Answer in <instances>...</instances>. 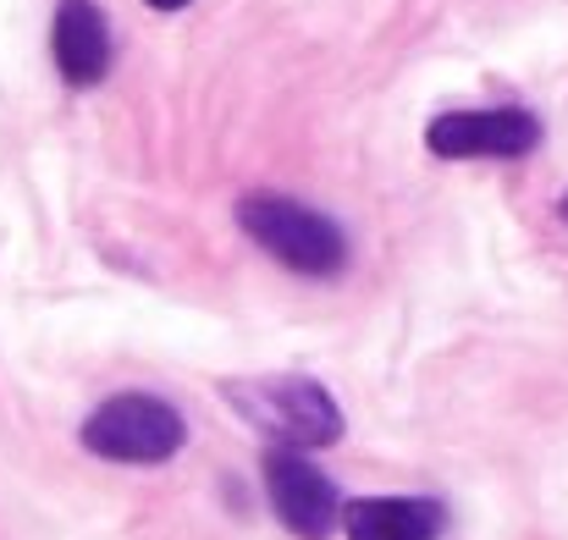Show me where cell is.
Segmentation results:
<instances>
[{"label": "cell", "instance_id": "277c9868", "mask_svg": "<svg viewBox=\"0 0 568 540\" xmlns=\"http://www.w3.org/2000/svg\"><path fill=\"white\" fill-rule=\"evenodd\" d=\"M425 150L436 161H525L541 150V116L519 105L442 111L425 128Z\"/></svg>", "mask_w": 568, "mask_h": 540}, {"label": "cell", "instance_id": "ba28073f", "mask_svg": "<svg viewBox=\"0 0 568 540\" xmlns=\"http://www.w3.org/2000/svg\"><path fill=\"white\" fill-rule=\"evenodd\" d=\"M150 11H183V6H193V0H144Z\"/></svg>", "mask_w": 568, "mask_h": 540}, {"label": "cell", "instance_id": "9c48e42d", "mask_svg": "<svg viewBox=\"0 0 568 540\" xmlns=\"http://www.w3.org/2000/svg\"><path fill=\"white\" fill-rule=\"evenodd\" d=\"M558 215H564V221H568V193H564V198H558Z\"/></svg>", "mask_w": 568, "mask_h": 540}, {"label": "cell", "instance_id": "3957f363", "mask_svg": "<svg viewBox=\"0 0 568 540\" xmlns=\"http://www.w3.org/2000/svg\"><path fill=\"white\" fill-rule=\"evenodd\" d=\"M83 447L105 463H166L183 452L189 441V419L150 391H122L105 397L89 419H83Z\"/></svg>", "mask_w": 568, "mask_h": 540}, {"label": "cell", "instance_id": "52a82bcc", "mask_svg": "<svg viewBox=\"0 0 568 540\" xmlns=\"http://www.w3.org/2000/svg\"><path fill=\"white\" fill-rule=\"evenodd\" d=\"M343 540H442L447 508L436 497H348Z\"/></svg>", "mask_w": 568, "mask_h": 540}, {"label": "cell", "instance_id": "6da1fadb", "mask_svg": "<svg viewBox=\"0 0 568 540\" xmlns=\"http://www.w3.org/2000/svg\"><path fill=\"white\" fill-rule=\"evenodd\" d=\"M237 226L276 265H287L298 276L326 282V276L348 271V232L315 204H298L287 193H243L237 198Z\"/></svg>", "mask_w": 568, "mask_h": 540}, {"label": "cell", "instance_id": "7a4b0ae2", "mask_svg": "<svg viewBox=\"0 0 568 540\" xmlns=\"http://www.w3.org/2000/svg\"><path fill=\"white\" fill-rule=\"evenodd\" d=\"M221 397L232 403V414H243L254 430H265L276 447H332L343 441V408L332 403V391L321 380L287 375V380H226Z\"/></svg>", "mask_w": 568, "mask_h": 540}, {"label": "cell", "instance_id": "8992f818", "mask_svg": "<svg viewBox=\"0 0 568 540\" xmlns=\"http://www.w3.org/2000/svg\"><path fill=\"white\" fill-rule=\"evenodd\" d=\"M50 55H55V72H61L72 89H94V83L111 78L116 39H111V17L100 11V0H61V6H55Z\"/></svg>", "mask_w": 568, "mask_h": 540}, {"label": "cell", "instance_id": "5b68a950", "mask_svg": "<svg viewBox=\"0 0 568 540\" xmlns=\"http://www.w3.org/2000/svg\"><path fill=\"white\" fill-rule=\"evenodd\" d=\"M265 497L276 519L298 540H326L343 524V497L337 486L298 452V447H271L265 452Z\"/></svg>", "mask_w": 568, "mask_h": 540}]
</instances>
